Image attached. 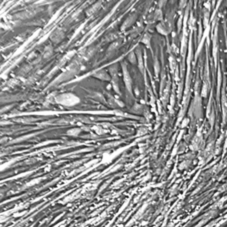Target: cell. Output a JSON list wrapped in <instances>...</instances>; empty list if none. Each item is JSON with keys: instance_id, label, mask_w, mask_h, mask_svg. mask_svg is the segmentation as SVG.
Segmentation results:
<instances>
[{"instance_id": "cell-1", "label": "cell", "mask_w": 227, "mask_h": 227, "mask_svg": "<svg viewBox=\"0 0 227 227\" xmlns=\"http://www.w3.org/2000/svg\"><path fill=\"white\" fill-rule=\"evenodd\" d=\"M57 104L65 107H73L79 104L80 98L75 94L70 92H65L57 95L55 98Z\"/></svg>"}, {"instance_id": "cell-2", "label": "cell", "mask_w": 227, "mask_h": 227, "mask_svg": "<svg viewBox=\"0 0 227 227\" xmlns=\"http://www.w3.org/2000/svg\"><path fill=\"white\" fill-rule=\"evenodd\" d=\"M80 129L78 128H73L69 129L67 133L68 134L72 136H77L80 133Z\"/></svg>"}]
</instances>
